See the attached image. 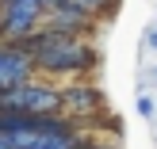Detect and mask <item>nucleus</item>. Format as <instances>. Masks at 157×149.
<instances>
[{
	"instance_id": "obj_1",
	"label": "nucleus",
	"mask_w": 157,
	"mask_h": 149,
	"mask_svg": "<svg viewBox=\"0 0 157 149\" xmlns=\"http://www.w3.org/2000/svg\"><path fill=\"white\" fill-rule=\"evenodd\" d=\"M23 46L35 58V69L54 76H81L88 69H96V50L88 46L84 35H65V31L54 27H38L31 38H23Z\"/></svg>"
},
{
	"instance_id": "obj_2",
	"label": "nucleus",
	"mask_w": 157,
	"mask_h": 149,
	"mask_svg": "<svg viewBox=\"0 0 157 149\" xmlns=\"http://www.w3.org/2000/svg\"><path fill=\"white\" fill-rule=\"evenodd\" d=\"M0 111H19V115H58L61 111V92L42 80H23L15 88L0 92Z\"/></svg>"
},
{
	"instance_id": "obj_11",
	"label": "nucleus",
	"mask_w": 157,
	"mask_h": 149,
	"mask_svg": "<svg viewBox=\"0 0 157 149\" xmlns=\"http://www.w3.org/2000/svg\"><path fill=\"white\" fill-rule=\"evenodd\" d=\"M0 149H12V145H8V142H4V138H0Z\"/></svg>"
},
{
	"instance_id": "obj_7",
	"label": "nucleus",
	"mask_w": 157,
	"mask_h": 149,
	"mask_svg": "<svg viewBox=\"0 0 157 149\" xmlns=\"http://www.w3.org/2000/svg\"><path fill=\"white\" fill-rule=\"evenodd\" d=\"M77 4L84 8V12H92L100 19V15H107V12H115V8H119V0H77Z\"/></svg>"
},
{
	"instance_id": "obj_6",
	"label": "nucleus",
	"mask_w": 157,
	"mask_h": 149,
	"mask_svg": "<svg viewBox=\"0 0 157 149\" xmlns=\"http://www.w3.org/2000/svg\"><path fill=\"white\" fill-rule=\"evenodd\" d=\"M61 107L69 111V119H84V115H96L104 107V99L92 84H73V88L61 92Z\"/></svg>"
},
{
	"instance_id": "obj_8",
	"label": "nucleus",
	"mask_w": 157,
	"mask_h": 149,
	"mask_svg": "<svg viewBox=\"0 0 157 149\" xmlns=\"http://www.w3.org/2000/svg\"><path fill=\"white\" fill-rule=\"evenodd\" d=\"M138 111L150 119V115H153V96H138Z\"/></svg>"
},
{
	"instance_id": "obj_4",
	"label": "nucleus",
	"mask_w": 157,
	"mask_h": 149,
	"mask_svg": "<svg viewBox=\"0 0 157 149\" xmlns=\"http://www.w3.org/2000/svg\"><path fill=\"white\" fill-rule=\"evenodd\" d=\"M35 73V58L23 42H0V92L15 88V84L31 80Z\"/></svg>"
},
{
	"instance_id": "obj_10",
	"label": "nucleus",
	"mask_w": 157,
	"mask_h": 149,
	"mask_svg": "<svg viewBox=\"0 0 157 149\" xmlns=\"http://www.w3.org/2000/svg\"><path fill=\"white\" fill-rule=\"evenodd\" d=\"M84 149H119V145H107V142H84Z\"/></svg>"
},
{
	"instance_id": "obj_5",
	"label": "nucleus",
	"mask_w": 157,
	"mask_h": 149,
	"mask_svg": "<svg viewBox=\"0 0 157 149\" xmlns=\"http://www.w3.org/2000/svg\"><path fill=\"white\" fill-rule=\"evenodd\" d=\"M46 27L65 31V35H88V31L96 27V15L84 12L77 0H65V4H58L54 12H46Z\"/></svg>"
},
{
	"instance_id": "obj_9",
	"label": "nucleus",
	"mask_w": 157,
	"mask_h": 149,
	"mask_svg": "<svg viewBox=\"0 0 157 149\" xmlns=\"http://www.w3.org/2000/svg\"><path fill=\"white\" fill-rule=\"evenodd\" d=\"M146 46H150V50H157V27L146 31Z\"/></svg>"
},
{
	"instance_id": "obj_3",
	"label": "nucleus",
	"mask_w": 157,
	"mask_h": 149,
	"mask_svg": "<svg viewBox=\"0 0 157 149\" xmlns=\"http://www.w3.org/2000/svg\"><path fill=\"white\" fill-rule=\"evenodd\" d=\"M46 23V8L38 0H4L0 4V42H23Z\"/></svg>"
}]
</instances>
